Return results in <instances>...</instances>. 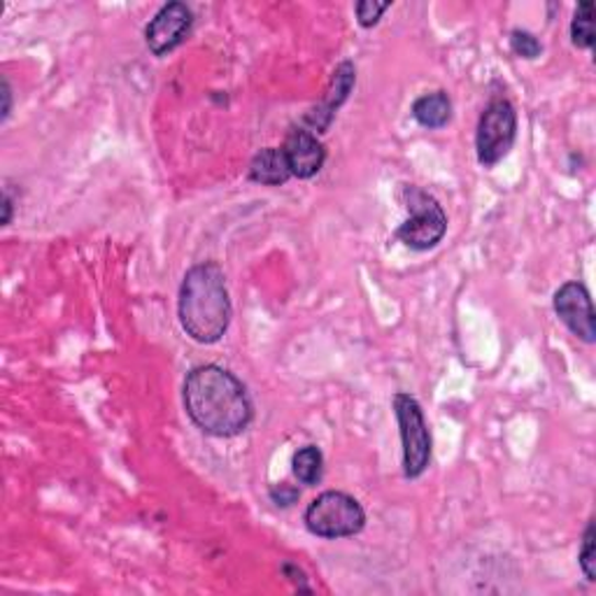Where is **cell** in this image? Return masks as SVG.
<instances>
[{"instance_id": "cell-16", "label": "cell", "mask_w": 596, "mask_h": 596, "mask_svg": "<svg viewBox=\"0 0 596 596\" xmlns=\"http://www.w3.org/2000/svg\"><path fill=\"white\" fill-rule=\"evenodd\" d=\"M581 569L589 583L596 581V531H594V519L587 525L583 536V548H581Z\"/></svg>"}, {"instance_id": "cell-6", "label": "cell", "mask_w": 596, "mask_h": 596, "mask_svg": "<svg viewBox=\"0 0 596 596\" xmlns=\"http://www.w3.org/2000/svg\"><path fill=\"white\" fill-rule=\"evenodd\" d=\"M394 414L401 431L404 476L410 480L420 478L431 461V433L422 406L410 394L399 392L394 396Z\"/></svg>"}, {"instance_id": "cell-9", "label": "cell", "mask_w": 596, "mask_h": 596, "mask_svg": "<svg viewBox=\"0 0 596 596\" xmlns=\"http://www.w3.org/2000/svg\"><path fill=\"white\" fill-rule=\"evenodd\" d=\"M357 84V70H354V63L352 61H342L336 70H334V78L327 86V92H324L322 101L313 107V110L303 117V129H308L311 133L319 136V133H327V129L331 126L338 107L348 101L350 92Z\"/></svg>"}, {"instance_id": "cell-20", "label": "cell", "mask_w": 596, "mask_h": 596, "mask_svg": "<svg viewBox=\"0 0 596 596\" xmlns=\"http://www.w3.org/2000/svg\"><path fill=\"white\" fill-rule=\"evenodd\" d=\"M3 210H5V214H3V224L8 226L10 220H12V198H10L8 191H5V196H3Z\"/></svg>"}, {"instance_id": "cell-11", "label": "cell", "mask_w": 596, "mask_h": 596, "mask_svg": "<svg viewBox=\"0 0 596 596\" xmlns=\"http://www.w3.org/2000/svg\"><path fill=\"white\" fill-rule=\"evenodd\" d=\"M292 168L282 148H266L249 161V179L264 187H282L292 179Z\"/></svg>"}, {"instance_id": "cell-19", "label": "cell", "mask_w": 596, "mask_h": 596, "mask_svg": "<svg viewBox=\"0 0 596 596\" xmlns=\"http://www.w3.org/2000/svg\"><path fill=\"white\" fill-rule=\"evenodd\" d=\"M3 98H5V105H3V121H5L12 110V89H10L8 80H3Z\"/></svg>"}, {"instance_id": "cell-8", "label": "cell", "mask_w": 596, "mask_h": 596, "mask_svg": "<svg viewBox=\"0 0 596 596\" xmlns=\"http://www.w3.org/2000/svg\"><path fill=\"white\" fill-rule=\"evenodd\" d=\"M191 24L194 14L185 3H168L154 14V20L144 28V43H148L154 57H164V54L185 43Z\"/></svg>"}, {"instance_id": "cell-18", "label": "cell", "mask_w": 596, "mask_h": 596, "mask_svg": "<svg viewBox=\"0 0 596 596\" xmlns=\"http://www.w3.org/2000/svg\"><path fill=\"white\" fill-rule=\"evenodd\" d=\"M299 496H301V492L296 490V487L287 484V482H282L280 487H273V490H270V499H273L278 505H282V509L296 503Z\"/></svg>"}, {"instance_id": "cell-13", "label": "cell", "mask_w": 596, "mask_h": 596, "mask_svg": "<svg viewBox=\"0 0 596 596\" xmlns=\"http://www.w3.org/2000/svg\"><path fill=\"white\" fill-rule=\"evenodd\" d=\"M294 476L303 484H317L324 476V457L317 445H305L294 455Z\"/></svg>"}, {"instance_id": "cell-4", "label": "cell", "mask_w": 596, "mask_h": 596, "mask_svg": "<svg viewBox=\"0 0 596 596\" xmlns=\"http://www.w3.org/2000/svg\"><path fill=\"white\" fill-rule=\"evenodd\" d=\"M366 525L361 503L346 492H324L305 511V527L319 538L357 536Z\"/></svg>"}, {"instance_id": "cell-2", "label": "cell", "mask_w": 596, "mask_h": 596, "mask_svg": "<svg viewBox=\"0 0 596 596\" xmlns=\"http://www.w3.org/2000/svg\"><path fill=\"white\" fill-rule=\"evenodd\" d=\"M179 324L201 346L222 340L231 324V299L222 268L206 261L187 270L179 287Z\"/></svg>"}, {"instance_id": "cell-15", "label": "cell", "mask_w": 596, "mask_h": 596, "mask_svg": "<svg viewBox=\"0 0 596 596\" xmlns=\"http://www.w3.org/2000/svg\"><path fill=\"white\" fill-rule=\"evenodd\" d=\"M511 49H513V54H517V57L531 61V59L540 57V51H544V45L538 43V38H536L534 33L515 28L511 33Z\"/></svg>"}, {"instance_id": "cell-17", "label": "cell", "mask_w": 596, "mask_h": 596, "mask_svg": "<svg viewBox=\"0 0 596 596\" xmlns=\"http://www.w3.org/2000/svg\"><path fill=\"white\" fill-rule=\"evenodd\" d=\"M389 10V3H375V0H361L357 3V22L361 28H373L377 22H381L383 12Z\"/></svg>"}, {"instance_id": "cell-12", "label": "cell", "mask_w": 596, "mask_h": 596, "mask_svg": "<svg viewBox=\"0 0 596 596\" xmlns=\"http://www.w3.org/2000/svg\"><path fill=\"white\" fill-rule=\"evenodd\" d=\"M412 117L424 129H443L453 119V101L445 92L424 94L412 103Z\"/></svg>"}, {"instance_id": "cell-14", "label": "cell", "mask_w": 596, "mask_h": 596, "mask_svg": "<svg viewBox=\"0 0 596 596\" xmlns=\"http://www.w3.org/2000/svg\"><path fill=\"white\" fill-rule=\"evenodd\" d=\"M571 40L577 49L594 47V5L589 0H583V3L575 8L571 22Z\"/></svg>"}, {"instance_id": "cell-3", "label": "cell", "mask_w": 596, "mask_h": 596, "mask_svg": "<svg viewBox=\"0 0 596 596\" xmlns=\"http://www.w3.org/2000/svg\"><path fill=\"white\" fill-rule=\"evenodd\" d=\"M401 198L410 217L396 229V238L410 249H433L445 238L447 231V214L443 206L431 194L412 185H406L401 189Z\"/></svg>"}, {"instance_id": "cell-7", "label": "cell", "mask_w": 596, "mask_h": 596, "mask_svg": "<svg viewBox=\"0 0 596 596\" xmlns=\"http://www.w3.org/2000/svg\"><path fill=\"white\" fill-rule=\"evenodd\" d=\"M554 313L577 340L587 342V346L596 340V317L585 284L566 282L559 287L554 294Z\"/></svg>"}, {"instance_id": "cell-5", "label": "cell", "mask_w": 596, "mask_h": 596, "mask_svg": "<svg viewBox=\"0 0 596 596\" xmlns=\"http://www.w3.org/2000/svg\"><path fill=\"white\" fill-rule=\"evenodd\" d=\"M517 136V113L511 101L494 98L480 115L476 131L478 161L484 168L496 166L509 156Z\"/></svg>"}, {"instance_id": "cell-10", "label": "cell", "mask_w": 596, "mask_h": 596, "mask_svg": "<svg viewBox=\"0 0 596 596\" xmlns=\"http://www.w3.org/2000/svg\"><path fill=\"white\" fill-rule=\"evenodd\" d=\"M282 152L289 161L292 175L299 179L315 177L322 171L324 161H327V150H324V144L317 140L315 133L303 129V126H294V129L287 133Z\"/></svg>"}, {"instance_id": "cell-1", "label": "cell", "mask_w": 596, "mask_h": 596, "mask_svg": "<svg viewBox=\"0 0 596 596\" xmlns=\"http://www.w3.org/2000/svg\"><path fill=\"white\" fill-rule=\"evenodd\" d=\"M185 408L191 422L208 436L233 439L252 422L245 385L222 366H196L185 381Z\"/></svg>"}]
</instances>
